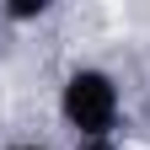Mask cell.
<instances>
[{
    "label": "cell",
    "instance_id": "obj_1",
    "mask_svg": "<svg viewBox=\"0 0 150 150\" xmlns=\"http://www.w3.org/2000/svg\"><path fill=\"white\" fill-rule=\"evenodd\" d=\"M59 123L75 139H112L123 123V91L102 64H75L59 81Z\"/></svg>",
    "mask_w": 150,
    "mask_h": 150
},
{
    "label": "cell",
    "instance_id": "obj_2",
    "mask_svg": "<svg viewBox=\"0 0 150 150\" xmlns=\"http://www.w3.org/2000/svg\"><path fill=\"white\" fill-rule=\"evenodd\" d=\"M54 6L48 0H6V6H0V16H6V22H16V27H27V22H43Z\"/></svg>",
    "mask_w": 150,
    "mask_h": 150
},
{
    "label": "cell",
    "instance_id": "obj_3",
    "mask_svg": "<svg viewBox=\"0 0 150 150\" xmlns=\"http://www.w3.org/2000/svg\"><path fill=\"white\" fill-rule=\"evenodd\" d=\"M75 150H123V145H118V134H112V139H75Z\"/></svg>",
    "mask_w": 150,
    "mask_h": 150
},
{
    "label": "cell",
    "instance_id": "obj_4",
    "mask_svg": "<svg viewBox=\"0 0 150 150\" xmlns=\"http://www.w3.org/2000/svg\"><path fill=\"white\" fill-rule=\"evenodd\" d=\"M6 150H54V145H38V139H22V145H6Z\"/></svg>",
    "mask_w": 150,
    "mask_h": 150
}]
</instances>
